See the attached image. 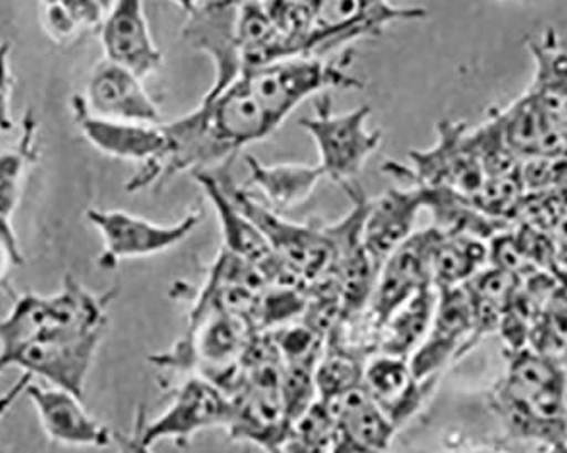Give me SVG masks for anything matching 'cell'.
Instances as JSON below:
<instances>
[{
    "label": "cell",
    "instance_id": "cell-19",
    "mask_svg": "<svg viewBox=\"0 0 567 453\" xmlns=\"http://www.w3.org/2000/svg\"><path fill=\"white\" fill-rule=\"evenodd\" d=\"M323 404L337 426L334 453H384L393 442L398 430L364 389Z\"/></svg>",
    "mask_w": 567,
    "mask_h": 453
},
{
    "label": "cell",
    "instance_id": "cell-5",
    "mask_svg": "<svg viewBox=\"0 0 567 453\" xmlns=\"http://www.w3.org/2000/svg\"><path fill=\"white\" fill-rule=\"evenodd\" d=\"M566 379L550 357L528 350L513 353L508 374L498 389L502 410L509 421L530 432L563 420Z\"/></svg>",
    "mask_w": 567,
    "mask_h": 453
},
{
    "label": "cell",
    "instance_id": "cell-26",
    "mask_svg": "<svg viewBox=\"0 0 567 453\" xmlns=\"http://www.w3.org/2000/svg\"><path fill=\"white\" fill-rule=\"evenodd\" d=\"M12 89L11 44L4 41L0 43V133H9L14 127L11 116Z\"/></svg>",
    "mask_w": 567,
    "mask_h": 453
},
{
    "label": "cell",
    "instance_id": "cell-22",
    "mask_svg": "<svg viewBox=\"0 0 567 453\" xmlns=\"http://www.w3.org/2000/svg\"><path fill=\"white\" fill-rule=\"evenodd\" d=\"M251 184L260 189L277 209H295L313 196L315 189L324 178L318 165L277 164L266 165L255 156L247 155Z\"/></svg>",
    "mask_w": 567,
    "mask_h": 453
},
{
    "label": "cell",
    "instance_id": "cell-13",
    "mask_svg": "<svg viewBox=\"0 0 567 453\" xmlns=\"http://www.w3.org/2000/svg\"><path fill=\"white\" fill-rule=\"evenodd\" d=\"M436 228L415 231L382 261L368 312L378 330L401 305L432 284V250Z\"/></svg>",
    "mask_w": 567,
    "mask_h": 453
},
{
    "label": "cell",
    "instance_id": "cell-24",
    "mask_svg": "<svg viewBox=\"0 0 567 453\" xmlns=\"http://www.w3.org/2000/svg\"><path fill=\"white\" fill-rule=\"evenodd\" d=\"M110 4L106 2H44L40 21L55 43H73L91 31H99Z\"/></svg>",
    "mask_w": 567,
    "mask_h": 453
},
{
    "label": "cell",
    "instance_id": "cell-9",
    "mask_svg": "<svg viewBox=\"0 0 567 453\" xmlns=\"http://www.w3.org/2000/svg\"><path fill=\"white\" fill-rule=\"evenodd\" d=\"M85 216L102 238V269H116L127 258L164 254L183 244L203 222L199 209L190 210L174 225H157L126 210L89 209Z\"/></svg>",
    "mask_w": 567,
    "mask_h": 453
},
{
    "label": "cell",
    "instance_id": "cell-21",
    "mask_svg": "<svg viewBox=\"0 0 567 453\" xmlns=\"http://www.w3.org/2000/svg\"><path fill=\"white\" fill-rule=\"evenodd\" d=\"M436 231L432 250V284L435 289L466 286L489 265V245L484 239L441 229Z\"/></svg>",
    "mask_w": 567,
    "mask_h": 453
},
{
    "label": "cell",
    "instance_id": "cell-20",
    "mask_svg": "<svg viewBox=\"0 0 567 453\" xmlns=\"http://www.w3.org/2000/svg\"><path fill=\"white\" fill-rule=\"evenodd\" d=\"M436 298L435 287H425L385 319L379 330L378 353L410 360L429 334Z\"/></svg>",
    "mask_w": 567,
    "mask_h": 453
},
{
    "label": "cell",
    "instance_id": "cell-11",
    "mask_svg": "<svg viewBox=\"0 0 567 453\" xmlns=\"http://www.w3.org/2000/svg\"><path fill=\"white\" fill-rule=\"evenodd\" d=\"M104 333L55 334L28 341L0 357V370L14 366L24 374L38 375L53 388L84 399L89 372Z\"/></svg>",
    "mask_w": 567,
    "mask_h": 453
},
{
    "label": "cell",
    "instance_id": "cell-18",
    "mask_svg": "<svg viewBox=\"0 0 567 453\" xmlns=\"http://www.w3.org/2000/svg\"><path fill=\"white\" fill-rule=\"evenodd\" d=\"M422 209H425L423 194L415 185L408 189L393 187L378 199L369 200L362 223V244L378 269L415 233L416 216Z\"/></svg>",
    "mask_w": 567,
    "mask_h": 453
},
{
    "label": "cell",
    "instance_id": "cell-16",
    "mask_svg": "<svg viewBox=\"0 0 567 453\" xmlns=\"http://www.w3.org/2000/svg\"><path fill=\"white\" fill-rule=\"evenodd\" d=\"M24 394L33 403L41 429L51 442L76 449H106L113 445L116 433L85 410L84 399L63 389L41 388L33 382L25 385Z\"/></svg>",
    "mask_w": 567,
    "mask_h": 453
},
{
    "label": "cell",
    "instance_id": "cell-3",
    "mask_svg": "<svg viewBox=\"0 0 567 453\" xmlns=\"http://www.w3.org/2000/svg\"><path fill=\"white\" fill-rule=\"evenodd\" d=\"M371 105L334 114L328 94L315 97V116L302 117L299 126L311 135L320 155L318 167L340 187L355 184L368 159L381 145L382 133L369 127Z\"/></svg>",
    "mask_w": 567,
    "mask_h": 453
},
{
    "label": "cell",
    "instance_id": "cell-17",
    "mask_svg": "<svg viewBox=\"0 0 567 453\" xmlns=\"http://www.w3.org/2000/svg\"><path fill=\"white\" fill-rule=\"evenodd\" d=\"M436 382L415 379L406 359L375 353L365 362L362 389L398 430L422 410Z\"/></svg>",
    "mask_w": 567,
    "mask_h": 453
},
{
    "label": "cell",
    "instance_id": "cell-8",
    "mask_svg": "<svg viewBox=\"0 0 567 453\" xmlns=\"http://www.w3.org/2000/svg\"><path fill=\"white\" fill-rule=\"evenodd\" d=\"M184 14L183 38L187 47L200 51L215 65V82L204 99L231 87L245 73L238 40L240 2H178Z\"/></svg>",
    "mask_w": 567,
    "mask_h": 453
},
{
    "label": "cell",
    "instance_id": "cell-12",
    "mask_svg": "<svg viewBox=\"0 0 567 453\" xmlns=\"http://www.w3.org/2000/svg\"><path fill=\"white\" fill-rule=\"evenodd\" d=\"M436 308L432 327L410 362L419 381L441 379L445 367L474 347V316L466 289H436Z\"/></svg>",
    "mask_w": 567,
    "mask_h": 453
},
{
    "label": "cell",
    "instance_id": "cell-10",
    "mask_svg": "<svg viewBox=\"0 0 567 453\" xmlns=\"http://www.w3.org/2000/svg\"><path fill=\"white\" fill-rule=\"evenodd\" d=\"M72 113L76 126L89 143L104 155L138 164L127 181V193H142L152 187L153 175L167 153L164 123L136 124L99 120L85 111L79 95H73Z\"/></svg>",
    "mask_w": 567,
    "mask_h": 453
},
{
    "label": "cell",
    "instance_id": "cell-14",
    "mask_svg": "<svg viewBox=\"0 0 567 453\" xmlns=\"http://www.w3.org/2000/svg\"><path fill=\"white\" fill-rule=\"evenodd\" d=\"M85 111L99 120L117 123L162 124V113L143 80L102 59L89 73L84 94L79 95Z\"/></svg>",
    "mask_w": 567,
    "mask_h": 453
},
{
    "label": "cell",
    "instance_id": "cell-27",
    "mask_svg": "<svg viewBox=\"0 0 567 453\" xmlns=\"http://www.w3.org/2000/svg\"><path fill=\"white\" fill-rule=\"evenodd\" d=\"M22 261L24 260L11 222L0 219V284H8L12 269L22 265Z\"/></svg>",
    "mask_w": 567,
    "mask_h": 453
},
{
    "label": "cell",
    "instance_id": "cell-28",
    "mask_svg": "<svg viewBox=\"0 0 567 453\" xmlns=\"http://www.w3.org/2000/svg\"><path fill=\"white\" fill-rule=\"evenodd\" d=\"M114 442L120 445V453H150L148 446L143 443L140 436L138 424H136L135 433L133 435H114Z\"/></svg>",
    "mask_w": 567,
    "mask_h": 453
},
{
    "label": "cell",
    "instance_id": "cell-4",
    "mask_svg": "<svg viewBox=\"0 0 567 453\" xmlns=\"http://www.w3.org/2000/svg\"><path fill=\"white\" fill-rule=\"evenodd\" d=\"M350 62V51L337 62L299 56L247 70L241 76L279 127L311 95L318 97L328 89H364V82L347 72Z\"/></svg>",
    "mask_w": 567,
    "mask_h": 453
},
{
    "label": "cell",
    "instance_id": "cell-23",
    "mask_svg": "<svg viewBox=\"0 0 567 453\" xmlns=\"http://www.w3.org/2000/svg\"><path fill=\"white\" fill-rule=\"evenodd\" d=\"M37 121L33 113H28L22 121V135L14 150L0 152V219L11 222L16 207L21 200L28 168L37 162L34 150Z\"/></svg>",
    "mask_w": 567,
    "mask_h": 453
},
{
    "label": "cell",
    "instance_id": "cell-6",
    "mask_svg": "<svg viewBox=\"0 0 567 453\" xmlns=\"http://www.w3.org/2000/svg\"><path fill=\"white\" fill-rule=\"evenodd\" d=\"M313 21L306 43V59H327L343 44L381 37L388 25L415 21L426 16V9L359 0H321L311 2Z\"/></svg>",
    "mask_w": 567,
    "mask_h": 453
},
{
    "label": "cell",
    "instance_id": "cell-29",
    "mask_svg": "<svg viewBox=\"0 0 567 453\" xmlns=\"http://www.w3.org/2000/svg\"><path fill=\"white\" fill-rule=\"evenodd\" d=\"M31 381H33L31 375L22 374L21 378H19V381L16 382L14 388L9 389V391L0 398V420H2V416H4L6 413H8L9 408L14 404L16 399H18L19 395L24 394L25 385L30 384Z\"/></svg>",
    "mask_w": 567,
    "mask_h": 453
},
{
    "label": "cell",
    "instance_id": "cell-2",
    "mask_svg": "<svg viewBox=\"0 0 567 453\" xmlns=\"http://www.w3.org/2000/svg\"><path fill=\"white\" fill-rule=\"evenodd\" d=\"M410 158L411 167L390 159L382 171L403 177L415 187L449 191L473 204L486 185L480 135L477 131L470 133L464 123L442 121L435 145L411 152Z\"/></svg>",
    "mask_w": 567,
    "mask_h": 453
},
{
    "label": "cell",
    "instance_id": "cell-1",
    "mask_svg": "<svg viewBox=\"0 0 567 453\" xmlns=\"http://www.w3.org/2000/svg\"><path fill=\"white\" fill-rule=\"evenodd\" d=\"M114 296V290L94 295L72 276L63 277L56 295L19 296L0 321V357L37 338L106 333Z\"/></svg>",
    "mask_w": 567,
    "mask_h": 453
},
{
    "label": "cell",
    "instance_id": "cell-15",
    "mask_svg": "<svg viewBox=\"0 0 567 453\" xmlns=\"http://www.w3.org/2000/svg\"><path fill=\"white\" fill-rule=\"evenodd\" d=\"M97 33L107 62L142 80L161 70L164 53L153 40L142 2L121 0L110 4Z\"/></svg>",
    "mask_w": 567,
    "mask_h": 453
},
{
    "label": "cell",
    "instance_id": "cell-7",
    "mask_svg": "<svg viewBox=\"0 0 567 453\" xmlns=\"http://www.w3.org/2000/svg\"><path fill=\"white\" fill-rule=\"evenodd\" d=\"M234 416V403L223 389L215 382L200 375H189L183 384L175 389L171 406L148 421L140 411V436L148 449L161 440H174L177 445H187L194 435L204 430L228 429Z\"/></svg>",
    "mask_w": 567,
    "mask_h": 453
},
{
    "label": "cell",
    "instance_id": "cell-25",
    "mask_svg": "<svg viewBox=\"0 0 567 453\" xmlns=\"http://www.w3.org/2000/svg\"><path fill=\"white\" fill-rule=\"evenodd\" d=\"M368 360L324 343V352L315 370L318 399L331 403L334 399L362 388Z\"/></svg>",
    "mask_w": 567,
    "mask_h": 453
}]
</instances>
